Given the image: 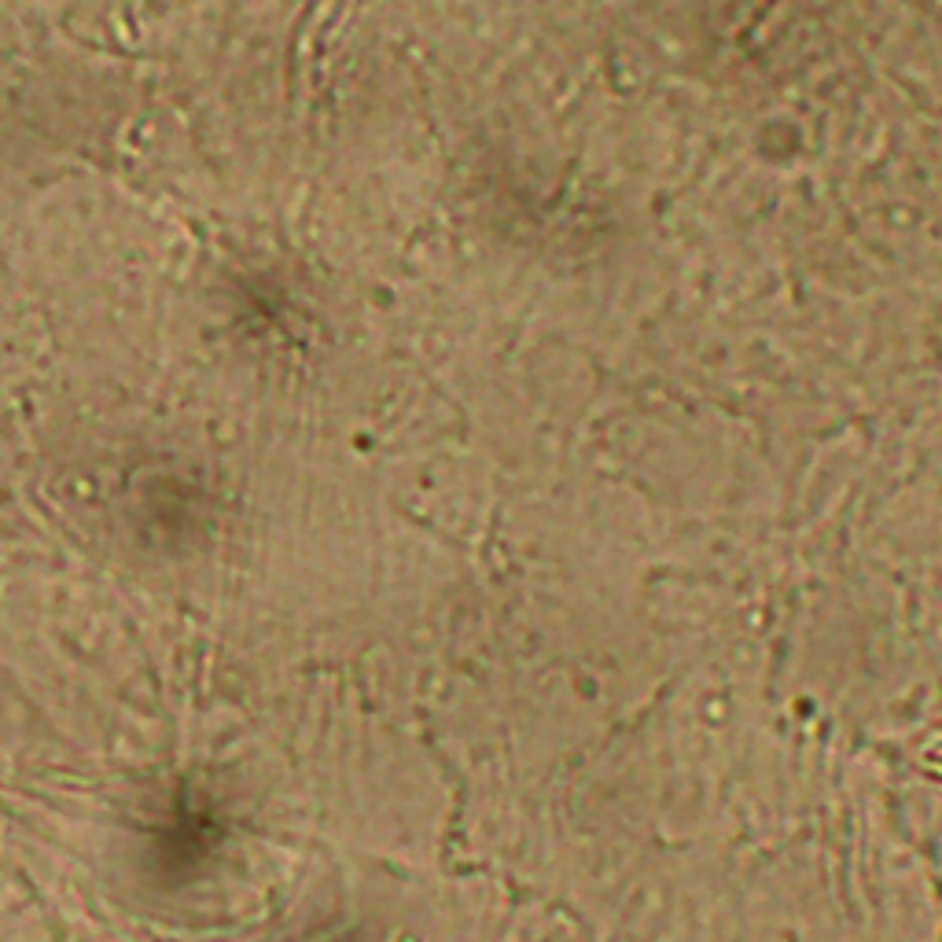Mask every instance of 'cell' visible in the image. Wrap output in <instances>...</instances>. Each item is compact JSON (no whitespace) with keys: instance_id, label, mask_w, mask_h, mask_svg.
<instances>
[{"instance_id":"1","label":"cell","mask_w":942,"mask_h":942,"mask_svg":"<svg viewBox=\"0 0 942 942\" xmlns=\"http://www.w3.org/2000/svg\"><path fill=\"white\" fill-rule=\"evenodd\" d=\"M928 762H931V770H939V773H942V736L928 747Z\"/></svg>"}]
</instances>
